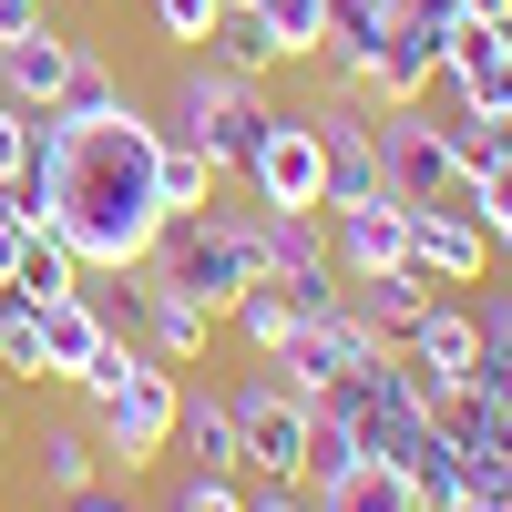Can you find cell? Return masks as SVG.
<instances>
[{
  "instance_id": "cell-1",
  "label": "cell",
  "mask_w": 512,
  "mask_h": 512,
  "mask_svg": "<svg viewBox=\"0 0 512 512\" xmlns=\"http://www.w3.org/2000/svg\"><path fill=\"white\" fill-rule=\"evenodd\" d=\"M154 144H164V123H154L134 93H113V103H93V113H82V103H52L11 195H21V216H31L41 236L72 246L82 277H123V267H144V256H154V226H164Z\"/></svg>"
},
{
  "instance_id": "cell-2",
  "label": "cell",
  "mask_w": 512,
  "mask_h": 512,
  "mask_svg": "<svg viewBox=\"0 0 512 512\" xmlns=\"http://www.w3.org/2000/svg\"><path fill=\"white\" fill-rule=\"evenodd\" d=\"M154 277H175L205 318L236 308L246 277H267V256H256V205H195V216H164L154 226Z\"/></svg>"
},
{
  "instance_id": "cell-3",
  "label": "cell",
  "mask_w": 512,
  "mask_h": 512,
  "mask_svg": "<svg viewBox=\"0 0 512 512\" xmlns=\"http://www.w3.org/2000/svg\"><path fill=\"white\" fill-rule=\"evenodd\" d=\"M277 123V103H267V82H246V72H226L216 52H195L185 72H175V103H164V134H185L216 175H236V164L256 154V134Z\"/></svg>"
},
{
  "instance_id": "cell-4",
  "label": "cell",
  "mask_w": 512,
  "mask_h": 512,
  "mask_svg": "<svg viewBox=\"0 0 512 512\" xmlns=\"http://www.w3.org/2000/svg\"><path fill=\"white\" fill-rule=\"evenodd\" d=\"M369 144H379V185H390L400 205H472V185H461V154H451V134L431 123V103H390V113H369Z\"/></svg>"
},
{
  "instance_id": "cell-5",
  "label": "cell",
  "mask_w": 512,
  "mask_h": 512,
  "mask_svg": "<svg viewBox=\"0 0 512 512\" xmlns=\"http://www.w3.org/2000/svg\"><path fill=\"white\" fill-rule=\"evenodd\" d=\"M236 451H246V482H308V431H318V400H297L277 369L236 379Z\"/></svg>"
},
{
  "instance_id": "cell-6",
  "label": "cell",
  "mask_w": 512,
  "mask_h": 512,
  "mask_svg": "<svg viewBox=\"0 0 512 512\" xmlns=\"http://www.w3.org/2000/svg\"><path fill=\"white\" fill-rule=\"evenodd\" d=\"M175 400H185V379L164 369V359H144V369L93 410V451L113 461V472H144V461H164V451H175Z\"/></svg>"
},
{
  "instance_id": "cell-7",
  "label": "cell",
  "mask_w": 512,
  "mask_h": 512,
  "mask_svg": "<svg viewBox=\"0 0 512 512\" xmlns=\"http://www.w3.org/2000/svg\"><path fill=\"white\" fill-rule=\"evenodd\" d=\"M236 175H246L256 205H318V216H328V144H318V113H277Z\"/></svg>"
},
{
  "instance_id": "cell-8",
  "label": "cell",
  "mask_w": 512,
  "mask_h": 512,
  "mask_svg": "<svg viewBox=\"0 0 512 512\" xmlns=\"http://www.w3.org/2000/svg\"><path fill=\"white\" fill-rule=\"evenodd\" d=\"M369 359H379V338H369V328H359L349 308H328V318H287V338L267 349V369L287 379L297 400L338 390V379H349V369H369Z\"/></svg>"
},
{
  "instance_id": "cell-9",
  "label": "cell",
  "mask_w": 512,
  "mask_h": 512,
  "mask_svg": "<svg viewBox=\"0 0 512 512\" xmlns=\"http://www.w3.org/2000/svg\"><path fill=\"white\" fill-rule=\"evenodd\" d=\"M400 359L431 379V410H441V390H472V369H482V308L461 287H431V308L400 338Z\"/></svg>"
},
{
  "instance_id": "cell-10",
  "label": "cell",
  "mask_w": 512,
  "mask_h": 512,
  "mask_svg": "<svg viewBox=\"0 0 512 512\" xmlns=\"http://www.w3.org/2000/svg\"><path fill=\"white\" fill-rule=\"evenodd\" d=\"M123 318H134L123 338H144L164 369H195V359H205V338H216V318H205L175 277H154V267H123Z\"/></svg>"
},
{
  "instance_id": "cell-11",
  "label": "cell",
  "mask_w": 512,
  "mask_h": 512,
  "mask_svg": "<svg viewBox=\"0 0 512 512\" xmlns=\"http://www.w3.org/2000/svg\"><path fill=\"white\" fill-rule=\"evenodd\" d=\"M410 267L431 287H482L492 277V226L472 205H410Z\"/></svg>"
},
{
  "instance_id": "cell-12",
  "label": "cell",
  "mask_w": 512,
  "mask_h": 512,
  "mask_svg": "<svg viewBox=\"0 0 512 512\" xmlns=\"http://www.w3.org/2000/svg\"><path fill=\"white\" fill-rule=\"evenodd\" d=\"M72 72H82V41L52 31V21H31L0 41V103H21V113H52L72 93Z\"/></svg>"
},
{
  "instance_id": "cell-13",
  "label": "cell",
  "mask_w": 512,
  "mask_h": 512,
  "mask_svg": "<svg viewBox=\"0 0 512 512\" xmlns=\"http://www.w3.org/2000/svg\"><path fill=\"white\" fill-rule=\"evenodd\" d=\"M328 256H338V277H379V267H410V205H400V195H369V205H328Z\"/></svg>"
},
{
  "instance_id": "cell-14",
  "label": "cell",
  "mask_w": 512,
  "mask_h": 512,
  "mask_svg": "<svg viewBox=\"0 0 512 512\" xmlns=\"http://www.w3.org/2000/svg\"><path fill=\"white\" fill-rule=\"evenodd\" d=\"M31 328H41V379H62V390H72V369H82V359H93L103 338H113V318L93 308V287L41 297V308H31Z\"/></svg>"
},
{
  "instance_id": "cell-15",
  "label": "cell",
  "mask_w": 512,
  "mask_h": 512,
  "mask_svg": "<svg viewBox=\"0 0 512 512\" xmlns=\"http://www.w3.org/2000/svg\"><path fill=\"white\" fill-rule=\"evenodd\" d=\"M175 451H185V472H226V482H246L236 400H226V390H185V400H175Z\"/></svg>"
},
{
  "instance_id": "cell-16",
  "label": "cell",
  "mask_w": 512,
  "mask_h": 512,
  "mask_svg": "<svg viewBox=\"0 0 512 512\" xmlns=\"http://www.w3.org/2000/svg\"><path fill=\"white\" fill-rule=\"evenodd\" d=\"M420 308H431V277H420V267H379V277H349V318L379 338V349H400V338L420 328Z\"/></svg>"
},
{
  "instance_id": "cell-17",
  "label": "cell",
  "mask_w": 512,
  "mask_h": 512,
  "mask_svg": "<svg viewBox=\"0 0 512 512\" xmlns=\"http://www.w3.org/2000/svg\"><path fill=\"white\" fill-rule=\"evenodd\" d=\"M31 482H41V492H62V502L93 492V482H103L93 420H41V431H31Z\"/></svg>"
},
{
  "instance_id": "cell-18",
  "label": "cell",
  "mask_w": 512,
  "mask_h": 512,
  "mask_svg": "<svg viewBox=\"0 0 512 512\" xmlns=\"http://www.w3.org/2000/svg\"><path fill=\"white\" fill-rule=\"evenodd\" d=\"M308 502H318V512H420L410 472H390V461H349V472L308 482Z\"/></svg>"
},
{
  "instance_id": "cell-19",
  "label": "cell",
  "mask_w": 512,
  "mask_h": 512,
  "mask_svg": "<svg viewBox=\"0 0 512 512\" xmlns=\"http://www.w3.org/2000/svg\"><path fill=\"white\" fill-rule=\"evenodd\" d=\"M461 185H472V216L482 226L512 216V123H482V134L461 144Z\"/></svg>"
},
{
  "instance_id": "cell-20",
  "label": "cell",
  "mask_w": 512,
  "mask_h": 512,
  "mask_svg": "<svg viewBox=\"0 0 512 512\" xmlns=\"http://www.w3.org/2000/svg\"><path fill=\"white\" fill-rule=\"evenodd\" d=\"M205 52H216L226 72H246V82L287 72V41L267 31V11H216V31H205Z\"/></svg>"
},
{
  "instance_id": "cell-21",
  "label": "cell",
  "mask_w": 512,
  "mask_h": 512,
  "mask_svg": "<svg viewBox=\"0 0 512 512\" xmlns=\"http://www.w3.org/2000/svg\"><path fill=\"white\" fill-rule=\"evenodd\" d=\"M216 185H226V175H216V164H205L185 134H164V144H154V195H164V216H195V205H216Z\"/></svg>"
},
{
  "instance_id": "cell-22",
  "label": "cell",
  "mask_w": 512,
  "mask_h": 512,
  "mask_svg": "<svg viewBox=\"0 0 512 512\" xmlns=\"http://www.w3.org/2000/svg\"><path fill=\"white\" fill-rule=\"evenodd\" d=\"M226 318H236V338H246V349H256V359H267V349H277V338H287V318H297V308H287V287H277V277H246Z\"/></svg>"
},
{
  "instance_id": "cell-23",
  "label": "cell",
  "mask_w": 512,
  "mask_h": 512,
  "mask_svg": "<svg viewBox=\"0 0 512 512\" xmlns=\"http://www.w3.org/2000/svg\"><path fill=\"white\" fill-rule=\"evenodd\" d=\"M11 287H21L31 308H41V297H72V287H82V267H72V246H62V236H41V226H31V246H21Z\"/></svg>"
},
{
  "instance_id": "cell-24",
  "label": "cell",
  "mask_w": 512,
  "mask_h": 512,
  "mask_svg": "<svg viewBox=\"0 0 512 512\" xmlns=\"http://www.w3.org/2000/svg\"><path fill=\"white\" fill-rule=\"evenodd\" d=\"M144 359H154V349H144V338H123V328H113V338H103V349H93V359H82V369H72V390H82V410H103V400L123 390V379H134V369H144Z\"/></svg>"
},
{
  "instance_id": "cell-25",
  "label": "cell",
  "mask_w": 512,
  "mask_h": 512,
  "mask_svg": "<svg viewBox=\"0 0 512 512\" xmlns=\"http://www.w3.org/2000/svg\"><path fill=\"white\" fill-rule=\"evenodd\" d=\"M390 31H410L420 41V52H451V41H461V0H390Z\"/></svg>"
},
{
  "instance_id": "cell-26",
  "label": "cell",
  "mask_w": 512,
  "mask_h": 512,
  "mask_svg": "<svg viewBox=\"0 0 512 512\" xmlns=\"http://www.w3.org/2000/svg\"><path fill=\"white\" fill-rule=\"evenodd\" d=\"M441 512H512V472H502V461H461Z\"/></svg>"
},
{
  "instance_id": "cell-27",
  "label": "cell",
  "mask_w": 512,
  "mask_h": 512,
  "mask_svg": "<svg viewBox=\"0 0 512 512\" xmlns=\"http://www.w3.org/2000/svg\"><path fill=\"white\" fill-rule=\"evenodd\" d=\"M277 287H287V308L297 318H328V308H349V277H338V267H267Z\"/></svg>"
},
{
  "instance_id": "cell-28",
  "label": "cell",
  "mask_w": 512,
  "mask_h": 512,
  "mask_svg": "<svg viewBox=\"0 0 512 512\" xmlns=\"http://www.w3.org/2000/svg\"><path fill=\"white\" fill-rule=\"evenodd\" d=\"M144 11H154V31L175 41V52H205V31H216L226 0H144Z\"/></svg>"
},
{
  "instance_id": "cell-29",
  "label": "cell",
  "mask_w": 512,
  "mask_h": 512,
  "mask_svg": "<svg viewBox=\"0 0 512 512\" xmlns=\"http://www.w3.org/2000/svg\"><path fill=\"white\" fill-rule=\"evenodd\" d=\"M164 512H246V482H226V472H185L175 492H164Z\"/></svg>"
},
{
  "instance_id": "cell-30",
  "label": "cell",
  "mask_w": 512,
  "mask_h": 512,
  "mask_svg": "<svg viewBox=\"0 0 512 512\" xmlns=\"http://www.w3.org/2000/svg\"><path fill=\"white\" fill-rule=\"evenodd\" d=\"M31 134H41V113L0 103V185H21V164H31Z\"/></svg>"
},
{
  "instance_id": "cell-31",
  "label": "cell",
  "mask_w": 512,
  "mask_h": 512,
  "mask_svg": "<svg viewBox=\"0 0 512 512\" xmlns=\"http://www.w3.org/2000/svg\"><path fill=\"white\" fill-rule=\"evenodd\" d=\"M21 246H31V216H21V195L0 185V287H11V267H21Z\"/></svg>"
},
{
  "instance_id": "cell-32",
  "label": "cell",
  "mask_w": 512,
  "mask_h": 512,
  "mask_svg": "<svg viewBox=\"0 0 512 512\" xmlns=\"http://www.w3.org/2000/svg\"><path fill=\"white\" fill-rule=\"evenodd\" d=\"M246 512H318V502H308V482H256Z\"/></svg>"
},
{
  "instance_id": "cell-33",
  "label": "cell",
  "mask_w": 512,
  "mask_h": 512,
  "mask_svg": "<svg viewBox=\"0 0 512 512\" xmlns=\"http://www.w3.org/2000/svg\"><path fill=\"white\" fill-rule=\"evenodd\" d=\"M31 21H52V0H0V41H11V31H31Z\"/></svg>"
},
{
  "instance_id": "cell-34",
  "label": "cell",
  "mask_w": 512,
  "mask_h": 512,
  "mask_svg": "<svg viewBox=\"0 0 512 512\" xmlns=\"http://www.w3.org/2000/svg\"><path fill=\"white\" fill-rule=\"evenodd\" d=\"M461 21H482V31H492V21H502V0H461Z\"/></svg>"
},
{
  "instance_id": "cell-35",
  "label": "cell",
  "mask_w": 512,
  "mask_h": 512,
  "mask_svg": "<svg viewBox=\"0 0 512 512\" xmlns=\"http://www.w3.org/2000/svg\"><path fill=\"white\" fill-rule=\"evenodd\" d=\"M492 267H512V216H502V226H492Z\"/></svg>"
},
{
  "instance_id": "cell-36",
  "label": "cell",
  "mask_w": 512,
  "mask_h": 512,
  "mask_svg": "<svg viewBox=\"0 0 512 512\" xmlns=\"http://www.w3.org/2000/svg\"><path fill=\"white\" fill-rule=\"evenodd\" d=\"M492 41H502V52H512V0H502V21H492Z\"/></svg>"
},
{
  "instance_id": "cell-37",
  "label": "cell",
  "mask_w": 512,
  "mask_h": 512,
  "mask_svg": "<svg viewBox=\"0 0 512 512\" xmlns=\"http://www.w3.org/2000/svg\"><path fill=\"white\" fill-rule=\"evenodd\" d=\"M72 512H123V502H103V492H82V502H72Z\"/></svg>"
},
{
  "instance_id": "cell-38",
  "label": "cell",
  "mask_w": 512,
  "mask_h": 512,
  "mask_svg": "<svg viewBox=\"0 0 512 512\" xmlns=\"http://www.w3.org/2000/svg\"><path fill=\"white\" fill-rule=\"evenodd\" d=\"M226 11H256V0H226Z\"/></svg>"
}]
</instances>
